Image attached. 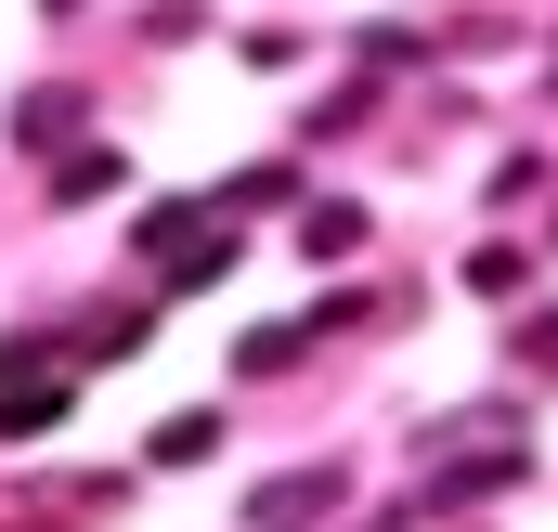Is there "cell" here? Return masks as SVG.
Listing matches in <instances>:
<instances>
[{
    "instance_id": "15",
    "label": "cell",
    "mask_w": 558,
    "mask_h": 532,
    "mask_svg": "<svg viewBox=\"0 0 558 532\" xmlns=\"http://www.w3.org/2000/svg\"><path fill=\"white\" fill-rule=\"evenodd\" d=\"M364 532H403V520H364Z\"/></svg>"
},
{
    "instance_id": "6",
    "label": "cell",
    "mask_w": 558,
    "mask_h": 532,
    "mask_svg": "<svg viewBox=\"0 0 558 532\" xmlns=\"http://www.w3.org/2000/svg\"><path fill=\"white\" fill-rule=\"evenodd\" d=\"M208 221H221L208 195H156V208H143V221H131V247H143V261H156V273H169V261H182V247H195V234H208Z\"/></svg>"
},
{
    "instance_id": "11",
    "label": "cell",
    "mask_w": 558,
    "mask_h": 532,
    "mask_svg": "<svg viewBox=\"0 0 558 532\" xmlns=\"http://www.w3.org/2000/svg\"><path fill=\"white\" fill-rule=\"evenodd\" d=\"M299 351H312V325H247V351H234V364H247V377H286Z\"/></svg>"
},
{
    "instance_id": "4",
    "label": "cell",
    "mask_w": 558,
    "mask_h": 532,
    "mask_svg": "<svg viewBox=\"0 0 558 532\" xmlns=\"http://www.w3.org/2000/svg\"><path fill=\"white\" fill-rule=\"evenodd\" d=\"M338 507H351V481H338V468H286V481L247 494V532H312V520H338Z\"/></svg>"
},
{
    "instance_id": "7",
    "label": "cell",
    "mask_w": 558,
    "mask_h": 532,
    "mask_svg": "<svg viewBox=\"0 0 558 532\" xmlns=\"http://www.w3.org/2000/svg\"><path fill=\"white\" fill-rule=\"evenodd\" d=\"M143 338H156V312H78L65 325V364H131Z\"/></svg>"
},
{
    "instance_id": "9",
    "label": "cell",
    "mask_w": 558,
    "mask_h": 532,
    "mask_svg": "<svg viewBox=\"0 0 558 532\" xmlns=\"http://www.w3.org/2000/svg\"><path fill=\"white\" fill-rule=\"evenodd\" d=\"M195 455H221V402H182V415H156V442H143V468H195Z\"/></svg>"
},
{
    "instance_id": "8",
    "label": "cell",
    "mask_w": 558,
    "mask_h": 532,
    "mask_svg": "<svg viewBox=\"0 0 558 532\" xmlns=\"http://www.w3.org/2000/svg\"><path fill=\"white\" fill-rule=\"evenodd\" d=\"M364 247V208L351 195H299V261H351Z\"/></svg>"
},
{
    "instance_id": "2",
    "label": "cell",
    "mask_w": 558,
    "mask_h": 532,
    "mask_svg": "<svg viewBox=\"0 0 558 532\" xmlns=\"http://www.w3.org/2000/svg\"><path fill=\"white\" fill-rule=\"evenodd\" d=\"M481 455H533V415L494 390V402H454L416 428V468H481Z\"/></svg>"
},
{
    "instance_id": "1",
    "label": "cell",
    "mask_w": 558,
    "mask_h": 532,
    "mask_svg": "<svg viewBox=\"0 0 558 532\" xmlns=\"http://www.w3.org/2000/svg\"><path fill=\"white\" fill-rule=\"evenodd\" d=\"M65 402H78V364H65V338H0V442H39Z\"/></svg>"
},
{
    "instance_id": "12",
    "label": "cell",
    "mask_w": 558,
    "mask_h": 532,
    "mask_svg": "<svg viewBox=\"0 0 558 532\" xmlns=\"http://www.w3.org/2000/svg\"><path fill=\"white\" fill-rule=\"evenodd\" d=\"M468 286H481V299H520L533 261H520V247H468Z\"/></svg>"
},
{
    "instance_id": "3",
    "label": "cell",
    "mask_w": 558,
    "mask_h": 532,
    "mask_svg": "<svg viewBox=\"0 0 558 532\" xmlns=\"http://www.w3.org/2000/svg\"><path fill=\"white\" fill-rule=\"evenodd\" d=\"M78 143H92V92H65V78L13 92V156H78Z\"/></svg>"
},
{
    "instance_id": "13",
    "label": "cell",
    "mask_w": 558,
    "mask_h": 532,
    "mask_svg": "<svg viewBox=\"0 0 558 532\" xmlns=\"http://www.w3.org/2000/svg\"><path fill=\"white\" fill-rule=\"evenodd\" d=\"M520 364H533V377H558V312H533V325H520Z\"/></svg>"
},
{
    "instance_id": "14",
    "label": "cell",
    "mask_w": 558,
    "mask_h": 532,
    "mask_svg": "<svg viewBox=\"0 0 558 532\" xmlns=\"http://www.w3.org/2000/svg\"><path fill=\"white\" fill-rule=\"evenodd\" d=\"M39 13H78V0H39Z\"/></svg>"
},
{
    "instance_id": "10",
    "label": "cell",
    "mask_w": 558,
    "mask_h": 532,
    "mask_svg": "<svg viewBox=\"0 0 558 532\" xmlns=\"http://www.w3.org/2000/svg\"><path fill=\"white\" fill-rule=\"evenodd\" d=\"M247 261V247H234V221H208V234H195V247H182V261H169V286H221V273Z\"/></svg>"
},
{
    "instance_id": "5",
    "label": "cell",
    "mask_w": 558,
    "mask_h": 532,
    "mask_svg": "<svg viewBox=\"0 0 558 532\" xmlns=\"http://www.w3.org/2000/svg\"><path fill=\"white\" fill-rule=\"evenodd\" d=\"M105 195H131V156H118V143H78V156H52V208H105Z\"/></svg>"
}]
</instances>
